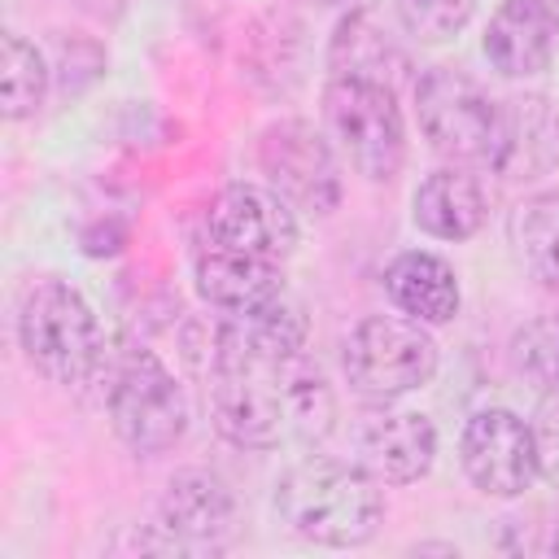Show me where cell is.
Listing matches in <instances>:
<instances>
[{"label":"cell","instance_id":"26","mask_svg":"<svg viewBox=\"0 0 559 559\" xmlns=\"http://www.w3.org/2000/svg\"><path fill=\"white\" fill-rule=\"evenodd\" d=\"M314 4H349V0H314Z\"/></svg>","mask_w":559,"mask_h":559},{"label":"cell","instance_id":"24","mask_svg":"<svg viewBox=\"0 0 559 559\" xmlns=\"http://www.w3.org/2000/svg\"><path fill=\"white\" fill-rule=\"evenodd\" d=\"M533 445H537V476L559 489V397H542L533 415Z\"/></svg>","mask_w":559,"mask_h":559},{"label":"cell","instance_id":"1","mask_svg":"<svg viewBox=\"0 0 559 559\" xmlns=\"http://www.w3.org/2000/svg\"><path fill=\"white\" fill-rule=\"evenodd\" d=\"M210 419L240 450L319 445L336 424L328 376L297 358L271 367H210Z\"/></svg>","mask_w":559,"mask_h":559},{"label":"cell","instance_id":"23","mask_svg":"<svg viewBox=\"0 0 559 559\" xmlns=\"http://www.w3.org/2000/svg\"><path fill=\"white\" fill-rule=\"evenodd\" d=\"M476 13V0H397V22L419 44L454 39Z\"/></svg>","mask_w":559,"mask_h":559},{"label":"cell","instance_id":"12","mask_svg":"<svg viewBox=\"0 0 559 559\" xmlns=\"http://www.w3.org/2000/svg\"><path fill=\"white\" fill-rule=\"evenodd\" d=\"M306 345V314L284 293L266 306L223 314L210 336V367H271L297 358Z\"/></svg>","mask_w":559,"mask_h":559},{"label":"cell","instance_id":"9","mask_svg":"<svg viewBox=\"0 0 559 559\" xmlns=\"http://www.w3.org/2000/svg\"><path fill=\"white\" fill-rule=\"evenodd\" d=\"M459 459L467 480L485 498H520L537 480V445L533 424H524L507 406H485L467 415L459 437Z\"/></svg>","mask_w":559,"mask_h":559},{"label":"cell","instance_id":"2","mask_svg":"<svg viewBox=\"0 0 559 559\" xmlns=\"http://www.w3.org/2000/svg\"><path fill=\"white\" fill-rule=\"evenodd\" d=\"M275 515L301 542L349 550L376 537L384 520V493L371 472L341 459H301L275 485Z\"/></svg>","mask_w":559,"mask_h":559},{"label":"cell","instance_id":"13","mask_svg":"<svg viewBox=\"0 0 559 559\" xmlns=\"http://www.w3.org/2000/svg\"><path fill=\"white\" fill-rule=\"evenodd\" d=\"M236 520H240V507L231 485L205 467L175 472L157 502V528L170 537V546H183V550H197V546L218 550L236 533Z\"/></svg>","mask_w":559,"mask_h":559},{"label":"cell","instance_id":"7","mask_svg":"<svg viewBox=\"0 0 559 559\" xmlns=\"http://www.w3.org/2000/svg\"><path fill=\"white\" fill-rule=\"evenodd\" d=\"M498 109H502V100H493L485 92V83H476L459 66H428L415 79L419 131L432 153H441L459 166H467V162L489 166L493 140H498Z\"/></svg>","mask_w":559,"mask_h":559},{"label":"cell","instance_id":"18","mask_svg":"<svg viewBox=\"0 0 559 559\" xmlns=\"http://www.w3.org/2000/svg\"><path fill=\"white\" fill-rule=\"evenodd\" d=\"M384 293L406 319H415L424 328L450 323L459 314V275L445 258H437L428 249L397 253L384 266Z\"/></svg>","mask_w":559,"mask_h":559},{"label":"cell","instance_id":"6","mask_svg":"<svg viewBox=\"0 0 559 559\" xmlns=\"http://www.w3.org/2000/svg\"><path fill=\"white\" fill-rule=\"evenodd\" d=\"M109 424L118 441L135 454H162L179 445L188 432V397L175 371L144 345H131L118 354V367L109 376Z\"/></svg>","mask_w":559,"mask_h":559},{"label":"cell","instance_id":"20","mask_svg":"<svg viewBox=\"0 0 559 559\" xmlns=\"http://www.w3.org/2000/svg\"><path fill=\"white\" fill-rule=\"evenodd\" d=\"M328 66L332 74H354V79H376V83H389L384 70H397L406 66L402 52L393 48V39L371 22L367 9L349 13L336 35H332V48H328ZM393 87V83H389Z\"/></svg>","mask_w":559,"mask_h":559},{"label":"cell","instance_id":"14","mask_svg":"<svg viewBox=\"0 0 559 559\" xmlns=\"http://www.w3.org/2000/svg\"><path fill=\"white\" fill-rule=\"evenodd\" d=\"M555 166H559V109L537 92L507 96L498 109V140L489 170L502 175L507 183H533Z\"/></svg>","mask_w":559,"mask_h":559},{"label":"cell","instance_id":"19","mask_svg":"<svg viewBox=\"0 0 559 559\" xmlns=\"http://www.w3.org/2000/svg\"><path fill=\"white\" fill-rule=\"evenodd\" d=\"M507 236H511L515 262L542 288H559V192L524 197L507 218Z\"/></svg>","mask_w":559,"mask_h":559},{"label":"cell","instance_id":"4","mask_svg":"<svg viewBox=\"0 0 559 559\" xmlns=\"http://www.w3.org/2000/svg\"><path fill=\"white\" fill-rule=\"evenodd\" d=\"M323 127L332 144L345 153V162L371 183H389L406 166V122L389 83L328 74Z\"/></svg>","mask_w":559,"mask_h":559},{"label":"cell","instance_id":"22","mask_svg":"<svg viewBox=\"0 0 559 559\" xmlns=\"http://www.w3.org/2000/svg\"><path fill=\"white\" fill-rule=\"evenodd\" d=\"M511 367L542 393L559 397V314H537L511 336Z\"/></svg>","mask_w":559,"mask_h":559},{"label":"cell","instance_id":"15","mask_svg":"<svg viewBox=\"0 0 559 559\" xmlns=\"http://www.w3.org/2000/svg\"><path fill=\"white\" fill-rule=\"evenodd\" d=\"M559 48V17L542 0H502L489 13L480 52L502 79H533L550 70Z\"/></svg>","mask_w":559,"mask_h":559},{"label":"cell","instance_id":"10","mask_svg":"<svg viewBox=\"0 0 559 559\" xmlns=\"http://www.w3.org/2000/svg\"><path fill=\"white\" fill-rule=\"evenodd\" d=\"M205 236L210 245H223L262 262H284L297 249V214L275 188L227 183L205 210Z\"/></svg>","mask_w":559,"mask_h":559},{"label":"cell","instance_id":"11","mask_svg":"<svg viewBox=\"0 0 559 559\" xmlns=\"http://www.w3.org/2000/svg\"><path fill=\"white\" fill-rule=\"evenodd\" d=\"M437 459V428L424 411H397L376 402L354 428V463L380 485H415Z\"/></svg>","mask_w":559,"mask_h":559},{"label":"cell","instance_id":"8","mask_svg":"<svg viewBox=\"0 0 559 559\" xmlns=\"http://www.w3.org/2000/svg\"><path fill=\"white\" fill-rule=\"evenodd\" d=\"M258 170L266 175V188H275L293 210L323 218L341 205V166L332 144L301 118L271 122L258 135Z\"/></svg>","mask_w":559,"mask_h":559},{"label":"cell","instance_id":"25","mask_svg":"<svg viewBox=\"0 0 559 559\" xmlns=\"http://www.w3.org/2000/svg\"><path fill=\"white\" fill-rule=\"evenodd\" d=\"M542 4H546V9H550V13L559 17V0H542Z\"/></svg>","mask_w":559,"mask_h":559},{"label":"cell","instance_id":"5","mask_svg":"<svg viewBox=\"0 0 559 559\" xmlns=\"http://www.w3.org/2000/svg\"><path fill=\"white\" fill-rule=\"evenodd\" d=\"M437 341L406 314H367L341 341V371L362 402H397L437 376Z\"/></svg>","mask_w":559,"mask_h":559},{"label":"cell","instance_id":"3","mask_svg":"<svg viewBox=\"0 0 559 559\" xmlns=\"http://www.w3.org/2000/svg\"><path fill=\"white\" fill-rule=\"evenodd\" d=\"M17 345L22 358L52 384L79 389L87 384L105 362V332L96 323V310L87 297L48 275L35 280L17 301Z\"/></svg>","mask_w":559,"mask_h":559},{"label":"cell","instance_id":"17","mask_svg":"<svg viewBox=\"0 0 559 559\" xmlns=\"http://www.w3.org/2000/svg\"><path fill=\"white\" fill-rule=\"evenodd\" d=\"M192 280H197L201 301H210L223 314L253 310V306L284 297V266L280 262H262V258H249V253H236L223 245H205L197 253Z\"/></svg>","mask_w":559,"mask_h":559},{"label":"cell","instance_id":"16","mask_svg":"<svg viewBox=\"0 0 559 559\" xmlns=\"http://www.w3.org/2000/svg\"><path fill=\"white\" fill-rule=\"evenodd\" d=\"M411 218L432 240H472L489 218V192L472 170L441 166L419 179L411 197Z\"/></svg>","mask_w":559,"mask_h":559},{"label":"cell","instance_id":"21","mask_svg":"<svg viewBox=\"0 0 559 559\" xmlns=\"http://www.w3.org/2000/svg\"><path fill=\"white\" fill-rule=\"evenodd\" d=\"M44 96H48V66H44L39 48L9 31L0 39V100H4V118L22 122V118L39 114Z\"/></svg>","mask_w":559,"mask_h":559}]
</instances>
